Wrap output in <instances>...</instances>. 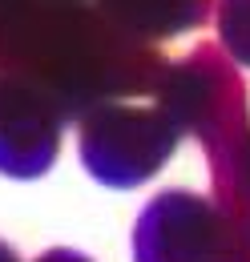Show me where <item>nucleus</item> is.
Listing matches in <instances>:
<instances>
[{
    "instance_id": "8",
    "label": "nucleus",
    "mask_w": 250,
    "mask_h": 262,
    "mask_svg": "<svg viewBox=\"0 0 250 262\" xmlns=\"http://www.w3.org/2000/svg\"><path fill=\"white\" fill-rule=\"evenodd\" d=\"M0 262H20V258H16V250H12L4 238H0Z\"/></svg>"
},
{
    "instance_id": "1",
    "label": "nucleus",
    "mask_w": 250,
    "mask_h": 262,
    "mask_svg": "<svg viewBox=\"0 0 250 262\" xmlns=\"http://www.w3.org/2000/svg\"><path fill=\"white\" fill-rule=\"evenodd\" d=\"M165 65L154 40L125 33L97 0H0V73L57 101L65 121L154 97Z\"/></svg>"
},
{
    "instance_id": "7",
    "label": "nucleus",
    "mask_w": 250,
    "mask_h": 262,
    "mask_svg": "<svg viewBox=\"0 0 250 262\" xmlns=\"http://www.w3.org/2000/svg\"><path fill=\"white\" fill-rule=\"evenodd\" d=\"M36 262H93V258L81 254V250H69V246H53V250H45Z\"/></svg>"
},
{
    "instance_id": "4",
    "label": "nucleus",
    "mask_w": 250,
    "mask_h": 262,
    "mask_svg": "<svg viewBox=\"0 0 250 262\" xmlns=\"http://www.w3.org/2000/svg\"><path fill=\"white\" fill-rule=\"evenodd\" d=\"M65 137V113L57 101L16 77L0 73V173L32 182L49 173Z\"/></svg>"
},
{
    "instance_id": "5",
    "label": "nucleus",
    "mask_w": 250,
    "mask_h": 262,
    "mask_svg": "<svg viewBox=\"0 0 250 262\" xmlns=\"http://www.w3.org/2000/svg\"><path fill=\"white\" fill-rule=\"evenodd\" d=\"M125 33L141 40H170L182 36L214 12V0H97Z\"/></svg>"
},
{
    "instance_id": "2",
    "label": "nucleus",
    "mask_w": 250,
    "mask_h": 262,
    "mask_svg": "<svg viewBox=\"0 0 250 262\" xmlns=\"http://www.w3.org/2000/svg\"><path fill=\"white\" fill-rule=\"evenodd\" d=\"M182 141L178 121L161 105H125L109 101L77 121V154L109 190H137L157 178Z\"/></svg>"
},
{
    "instance_id": "3",
    "label": "nucleus",
    "mask_w": 250,
    "mask_h": 262,
    "mask_svg": "<svg viewBox=\"0 0 250 262\" xmlns=\"http://www.w3.org/2000/svg\"><path fill=\"white\" fill-rule=\"evenodd\" d=\"M222 218L214 198L194 190L154 194L133 226V262H218Z\"/></svg>"
},
{
    "instance_id": "6",
    "label": "nucleus",
    "mask_w": 250,
    "mask_h": 262,
    "mask_svg": "<svg viewBox=\"0 0 250 262\" xmlns=\"http://www.w3.org/2000/svg\"><path fill=\"white\" fill-rule=\"evenodd\" d=\"M214 25L226 57L250 69V0H214Z\"/></svg>"
}]
</instances>
